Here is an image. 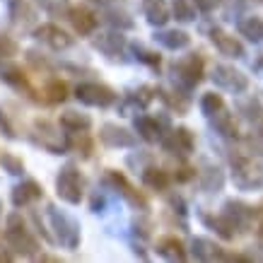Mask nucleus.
Here are the masks:
<instances>
[{"label":"nucleus","mask_w":263,"mask_h":263,"mask_svg":"<svg viewBox=\"0 0 263 263\" xmlns=\"http://www.w3.org/2000/svg\"><path fill=\"white\" fill-rule=\"evenodd\" d=\"M61 130H63L61 123L53 126V123L46 119H36L34 121L32 138L41 150L51 152V155H65V152L70 150V140H68V130H65V133H61Z\"/></svg>","instance_id":"obj_4"},{"label":"nucleus","mask_w":263,"mask_h":263,"mask_svg":"<svg viewBox=\"0 0 263 263\" xmlns=\"http://www.w3.org/2000/svg\"><path fill=\"white\" fill-rule=\"evenodd\" d=\"M222 183H224V176H222V172H220V169H208L205 172V181H203V189H205V191H220V189H222Z\"/></svg>","instance_id":"obj_38"},{"label":"nucleus","mask_w":263,"mask_h":263,"mask_svg":"<svg viewBox=\"0 0 263 263\" xmlns=\"http://www.w3.org/2000/svg\"><path fill=\"white\" fill-rule=\"evenodd\" d=\"M254 68H256V70H258V72H263V56H261V58H258V61H256V63H254Z\"/></svg>","instance_id":"obj_47"},{"label":"nucleus","mask_w":263,"mask_h":263,"mask_svg":"<svg viewBox=\"0 0 263 263\" xmlns=\"http://www.w3.org/2000/svg\"><path fill=\"white\" fill-rule=\"evenodd\" d=\"M162 147L169 152V155H179V157H189L196 147V138L186 126H176L169 128L164 138H162Z\"/></svg>","instance_id":"obj_8"},{"label":"nucleus","mask_w":263,"mask_h":263,"mask_svg":"<svg viewBox=\"0 0 263 263\" xmlns=\"http://www.w3.org/2000/svg\"><path fill=\"white\" fill-rule=\"evenodd\" d=\"M130 51H133L136 61L150 65V68H160V61H162L160 53H155V51H150V48H145L143 44H130Z\"/></svg>","instance_id":"obj_34"},{"label":"nucleus","mask_w":263,"mask_h":263,"mask_svg":"<svg viewBox=\"0 0 263 263\" xmlns=\"http://www.w3.org/2000/svg\"><path fill=\"white\" fill-rule=\"evenodd\" d=\"M193 176H196V169L193 167H189V164H183V167H179L176 169V174H174V179L179 183H186V181H191Z\"/></svg>","instance_id":"obj_43"},{"label":"nucleus","mask_w":263,"mask_h":263,"mask_svg":"<svg viewBox=\"0 0 263 263\" xmlns=\"http://www.w3.org/2000/svg\"><path fill=\"white\" fill-rule=\"evenodd\" d=\"M0 78L12 85L15 89H29V82H27V75L22 72V68H17V65H10L5 70H0Z\"/></svg>","instance_id":"obj_33"},{"label":"nucleus","mask_w":263,"mask_h":263,"mask_svg":"<svg viewBox=\"0 0 263 263\" xmlns=\"http://www.w3.org/2000/svg\"><path fill=\"white\" fill-rule=\"evenodd\" d=\"M232 179H234V186L241 191H256L263 186V172L254 164V160H249L244 155L232 157Z\"/></svg>","instance_id":"obj_6"},{"label":"nucleus","mask_w":263,"mask_h":263,"mask_svg":"<svg viewBox=\"0 0 263 263\" xmlns=\"http://www.w3.org/2000/svg\"><path fill=\"white\" fill-rule=\"evenodd\" d=\"M203 222L205 224H210V227H213V230L217 232V234H220V237H222V239H234V232H237V224L232 222L230 217L224 215H215V217H210V215H203Z\"/></svg>","instance_id":"obj_27"},{"label":"nucleus","mask_w":263,"mask_h":263,"mask_svg":"<svg viewBox=\"0 0 263 263\" xmlns=\"http://www.w3.org/2000/svg\"><path fill=\"white\" fill-rule=\"evenodd\" d=\"M104 22L109 24L111 29H121V32H126V29H133V27H136V22L128 17V12L116 10V8H109L106 12H104Z\"/></svg>","instance_id":"obj_29"},{"label":"nucleus","mask_w":263,"mask_h":263,"mask_svg":"<svg viewBox=\"0 0 263 263\" xmlns=\"http://www.w3.org/2000/svg\"><path fill=\"white\" fill-rule=\"evenodd\" d=\"M44 95H46V102L63 104L65 99H68V85H65L63 80L53 78V80H48V85L44 87Z\"/></svg>","instance_id":"obj_31"},{"label":"nucleus","mask_w":263,"mask_h":263,"mask_svg":"<svg viewBox=\"0 0 263 263\" xmlns=\"http://www.w3.org/2000/svg\"><path fill=\"white\" fill-rule=\"evenodd\" d=\"M213 82L224 92H232V95H241L249 87V78L241 70H237L234 65H215Z\"/></svg>","instance_id":"obj_9"},{"label":"nucleus","mask_w":263,"mask_h":263,"mask_svg":"<svg viewBox=\"0 0 263 263\" xmlns=\"http://www.w3.org/2000/svg\"><path fill=\"white\" fill-rule=\"evenodd\" d=\"M46 215L51 220V230L56 232V241L61 247L70 249V251H75V249L80 247V222L75 217L68 215L65 210H61L53 203L46 208Z\"/></svg>","instance_id":"obj_2"},{"label":"nucleus","mask_w":263,"mask_h":263,"mask_svg":"<svg viewBox=\"0 0 263 263\" xmlns=\"http://www.w3.org/2000/svg\"><path fill=\"white\" fill-rule=\"evenodd\" d=\"M32 36L36 41H41L44 46L53 48V51H65V48L72 46V36L65 32V29H61L58 24H53V22L39 24V27L32 32Z\"/></svg>","instance_id":"obj_10"},{"label":"nucleus","mask_w":263,"mask_h":263,"mask_svg":"<svg viewBox=\"0 0 263 263\" xmlns=\"http://www.w3.org/2000/svg\"><path fill=\"white\" fill-rule=\"evenodd\" d=\"M56 193L58 198L68 203V205H80L82 196H85V176L72 162L63 164L58 169L56 176Z\"/></svg>","instance_id":"obj_3"},{"label":"nucleus","mask_w":263,"mask_h":263,"mask_svg":"<svg viewBox=\"0 0 263 263\" xmlns=\"http://www.w3.org/2000/svg\"><path fill=\"white\" fill-rule=\"evenodd\" d=\"M210 123H213V128H215L222 138H237V121L227 111V106H222L217 114H213V116H210Z\"/></svg>","instance_id":"obj_24"},{"label":"nucleus","mask_w":263,"mask_h":263,"mask_svg":"<svg viewBox=\"0 0 263 263\" xmlns=\"http://www.w3.org/2000/svg\"><path fill=\"white\" fill-rule=\"evenodd\" d=\"M155 92H157V97L167 104L172 111L186 114V109H189V99H186V97H179V92H169V89H164V87H157Z\"/></svg>","instance_id":"obj_30"},{"label":"nucleus","mask_w":263,"mask_h":263,"mask_svg":"<svg viewBox=\"0 0 263 263\" xmlns=\"http://www.w3.org/2000/svg\"><path fill=\"white\" fill-rule=\"evenodd\" d=\"M133 126H136L138 136L143 138L145 143H162V138H164V130L162 128L169 126V121L164 119V116H147V114H140V116H136V121H133Z\"/></svg>","instance_id":"obj_12"},{"label":"nucleus","mask_w":263,"mask_h":263,"mask_svg":"<svg viewBox=\"0 0 263 263\" xmlns=\"http://www.w3.org/2000/svg\"><path fill=\"white\" fill-rule=\"evenodd\" d=\"M41 196H44V189L34 179H27V181L17 183L15 189H12V205L27 208V205H32V203H36Z\"/></svg>","instance_id":"obj_18"},{"label":"nucleus","mask_w":263,"mask_h":263,"mask_svg":"<svg viewBox=\"0 0 263 263\" xmlns=\"http://www.w3.org/2000/svg\"><path fill=\"white\" fill-rule=\"evenodd\" d=\"M5 241L17 256L34 258L39 254V241L29 232V227H27V222H24V217L20 213H10L8 220H5Z\"/></svg>","instance_id":"obj_1"},{"label":"nucleus","mask_w":263,"mask_h":263,"mask_svg":"<svg viewBox=\"0 0 263 263\" xmlns=\"http://www.w3.org/2000/svg\"><path fill=\"white\" fill-rule=\"evenodd\" d=\"M106 181L111 183L114 189L123 196V198L130 203L133 208H140V210H147V200H145V196L140 191H136L133 186H130V181H128L126 176L121 174V172H109L106 174Z\"/></svg>","instance_id":"obj_15"},{"label":"nucleus","mask_w":263,"mask_h":263,"mask_svg":"<svg viewBox=\"0 0 263 263\" xmlns=\"http://www.w3.org/2000/svg\"><path fill=\"white\" fill-rule=\"evenodd\" d=\"M99 140H102L106 147H114V150H119V147H136L138 145V138L128 130V128L119 126V123H104L99 128Z\"/></svg>","instance_id":"obj_11"},{"label":"nucleus","mask_w":263,"mask_h":263,"mask_svg":"<svg viewBox=\"0 0 263 263\" xmlns=\"http://www.w3.org/2000/svg\"><path fill=\"white\" fill-rule=\"evenodd\" d=\"M89 210H92L95 215H99V213L106 210V198H104V193H95V196H92V200H89Z\"/></svg>","instance_id":"obj_42"},{"label":"nucleus","mask_w":263,"mask_h":263,"mask_svg":"<svg viewBox=\"0 0 263 263\" xmlns=\"http://www.w3.org/2000/svg\"><path fill=\"white\" fill-rule=\"evenodd\" d=\"M172 75L176 85H181L183 89H193L203 80V61L198 53H189L172 65Z\"/></svg>","instance_id":"obj_7"},{"label":"nucleus","mask_w":263,"mask_h":263,"mask_svg":"<svg viewBox=\"0 0 263 263\" xmlns=\"http://www.w3.org/2000/svg\"><path fill=\"white\" fill-rule=\"evenodd\" d=\"M222 106H224V99H222V95H217V92H208V95H203V99H200V111L205 114L208 119H210L213 114L220 111Z\"/></svg>","instance_id":"obj_35"},{"label":"nucleus","mask_w":263,"mask_h":263,"mask_svg":"<svg viewBox=\"0 0 263 263\" xmlns=\"http://www.w3.org/2000/svg\"><path fill=\"white\" fill-rule=\"evenodd\" d=\"M169 181H172V176L160 167H145L143 169V183L152 191H167Z\"/></svg>","instance_id":"obj_26"},{"label":"nucleus","mask_w":263,"mask_h":263,"mask_svg":"<svg viewBox=\"0 0 263 263\" xmlns=\"http://www.w3.org/2000/svg\"><path fill=\"white\" fill-rule=\"evenodd\" d=\"M89 3H95V5H99V8H109V5L116 3V0H89Z\"/></svg>","instance_id":"obj_46"},{"label":"nucleus","mask_w":263,"mask_h":263,"mask_svg":"<svg viewBox=\"0 0 263 263\" xmlns=\"http://www.w3.org/2000/svg\"><path fill=\"white\" fill-rule=\"evenodd\" d=\"M0 136H5L8 140H17L15 126L10 123V116L5 114V109H3V106H0Z\"/></svg>","instance_id":"obj_40"},{"label":"nucleus","mask_w":263,"mask_h":263,"mask_svg":"<svg viewBox=\"0 0 263 263\" xmlns=\"http://www.w3.org/2000/svg\"><path fill=\"white\" fill-rule=\"evenodd\" d=\"M92 44H95L97 51H102L104 56H109V58H121L123 51L128 48V39L123 36L121 29H111V32L99 34V36H95Z\"/></svg>","instance_id":"obj_13"},{"label":"nucleus","mask_w":263,"mask_h":263,"mask_svg":"<svg viewBox=\"0 0 263 263\" xmlns=\"http://www.w3.org/2000/svg\"><path fill=\"white\" fill-rule=\"evenodd\" d=\"M58 123L63 126V130L68 133H82V130H89L92 128V119L87 114H80V111H63Z\"/></svg>","instance_id":"obj_23"},{"label":"nucleus","mask_w":263,"mask_h":263,"mask_svg":"<svg viewBox=\"0 0 263 263\" xmlns=\"http://www.w3.org/2000/svg\"><path fill=\"white\" fill-rule=\"evenodd\" d=\"M155 95H157V92H155V87L140 85L138 89H133V92H128V95L123 97V102H121V114H123V116H130V114L145 111V109L152 104Z\"/></svg>","instance_id":"obj_14"},{"label":"nucleus","mask_w":263,"mask_h":263,"mask_svg":"<svg viewBox=\"0 0 263 263\" xmlns=\"http://www.w3.org/2000/svg\"><path fill=\"white\" fill-rule=\"evenodd\" d=\"M222 210L224 215L237 224V230H247L249 224H254V208L241 203V200H227Z\"/></svg>","instance_id":"obj_19"},{"label":"nucleus","mask_w":263,"mask_h":263,"mask_svg":"<svg viewBox=\"0 0 263 263\" xmlns=\"http://www.w3.org/2000/svg\"><path fill=\"white\" fill-rule=\"evenodd\" d=\"M68 20H70L72 29L80 34V36H89V34H95L97 27H99V17H97L89 8H85V5L70 8V15H68Z\"/></svg>","instance_id":"obj_16"},{"label":"nucleus","mask_w":263,"mask_h":263,"mask_svg":"<svg viewBox=\"0 0 263 263\" xmlns=\"http://www.w3.org/2000/svg\"><path fill=\"white\" fill-rule=\"evenodd\" d=\"M193 5L200 10V12H213L222 5V0H193Z\"/></svg>","instance_id":"obj_44"},{"label":"nucleus","mask_w":263,"mask_h":263,"mask_svg":"<svg viewBox=\"0 0 263 263\" xmlns=\"http://www.w3.org/2000/svg\"><path fill=\"white\" fill-rule=\"evenodd\" d=\"M254 224L258 227V234H263V203L254 208Z\"/></svg>","instance_id":"obj_45"},{"label":"nucleus","mask_w":263,"mask_h":263,"mask_svg":"<svg viewBox=\"0 0 263 263\" xmlns=\"http://www.w3.org/2000/svg\"><path fill=\"white\" fill-rule=\"evenodd\" d=\"M210 41L215 44V48L222 53V56H227V58H244V46L239 44V39H237V36H232V34H227L224 29H220V27H215V29L210 32Z\"/></svg>","instance_id":"obj_17"},{"label":"nucleus","mask_w":263,"mask_h":263,"mask_svg":"<svg viewBox=\"0 0 263 263\" xmlns=\"http://www.w3.org/2000/svg\"><path fill=\"white\" fill-rule=\"evenodd\" d=\"M155 41L160 44V46L169 48V51H181L191 44V36L181 29H162V32L155 34Z\"/></svg>","instance_id":"obj_21"},{"label":"nucleus","mask_w":263,"mask_h":263,"mask_svg":"<svg viewBox=\"0 0 263 263\" xmlns=\"http://www.w3.org/2000/svg\"><path fill=\"white\" fill-rule=\"evenodd\" d=\"M143 15L152 27H164L172 20V12L164 0H143Z\"/></svg>","instance_id":"obj_20"},{"label":"nucleus","mask_w":263,"mask_h":263,"mask_svg":"<svg viewBox=\"0 0 263 263\" xmlns=\"http://www.w3.org/2000/svg\"><path fill=\"white\" fill-rule=\"evenodd\" d=\"M193 256L200 261H220V258H230V254H224L222 249L213 244L210 239H193Z\"/></svg>","instance_id":"obj_25"},{"label":"nucleus","mask_w":263,"mask_h":263,"mask_svg":"<svg viewBox=\"0 0 263 263\" xmlns=\"http://www.w3.org/2000/svg\"><path fill=\"white\" fill-rule=\"evenodd\" d=\"M0 217H3V203H0Z\"/></svg>","instance_id":"obj_48"},{"label":"nucleus","mask_w":263,"mask_h":263,"mask_svg":"<svg viewBox=\"0 0 263 263\" xmlns=\"http://www.w3.org/2000/svg\"><path fill=\"white\" fill-rule=\"evenodd\" d=\"M10 5V17L20 22V15H24V20L29 17V10H27V0H8Z\"/></svg>","instance_id":"obj_41"},{"label":"nucleus","mask_w":263,"mask_h":263,"mask_svg":"<svg viewBox=\"0 0 263 263\" xmlns=\"http://www.w3.org/2000/svg\"><path fill=\"white\" fill-rule=\"evenodd\" d=\"M75 99L85 106H97V109H109L116 104L119 95L104 82H80L75 87Z\"/></svg>","instance_id":"obj_5"},{"label":"nucleus","mask_w":263,"mask_h":263,"mask_svg":"<svg viewBox=\"0 0 263 263\" xmlns=\"http://www.w3.org/2000/svg\"><path fill=\"white\" fill-rule=\"evenodd\" d=\"M157 254L162 258H167V261H186V247H183L181 239H176V237H162L157 241Z\"/></svg>","instance_id":"obj_22"},{"label":"nucleus","mask_w":263,"mask_h":263,"mask_svg":"<svg viewBox=\"0 0 263 263\" xmlns=\"http://www.w3.org/2000/svg\"><path fill=\"white\" fill-rule=\"evenodd\" d=\"M39 5L48 17H68L70 15V3L68 0H36Z\"/></svg>","instance_id":"obj_32"},{"label":"nucleus","mask_w":263,"mask_h":263,"mask_svg":"<svg viewBox=\"0 0 263 263\" xmlns=\"http://www.w3.org/2000/svg\"><path fill=\"white\" fill-rule=\"evenodd\" d=\"M172 15L179 20V22H193L196 20V8L186 0H174V8H172Z\"/></svg>","instance_id":"obj_37"},{"label":"nucleus","mask_w":263,"mask_h":263,"mask_svg":"<svg viewBox=\"0 0 263 263\" xmlns=\"http://www.w3.org/2000/svg\"><path fill=\"white\" fill-rule=\"evenodd\" d=\"M239 34L241 36H247L249 41H254V44L263 41V20L261 17H256V15L239 20Z\"/></svg>","instance_id":"obj_28"},{"label":"nucleus","mask_w":263,"mask_h":263,"mask_svg":"<svg viewBox=\"0 0 263 263\" xmlns=\"http://www.w3.org/2000/svg\"><path fill=\"white\" fill-rule=\"evenodd\" d=\"M17 41L5 36V34H0V58H12L17 56Z\"/></svg>","instance_id":"obj_39"},{"label":"nucleus","mask_w":263,"mask_h":263,"mask_svg":"<svg viewBox=\"0 0 263 263\" xmlns=\"http://www.w3.org/2000/svg\"><path fill=\"white\" fill-rule=\"evenodd\" d=\"M0 167L5 169L8 174H12V176H22L24 162L20 160L17 155H12V152H3V155H0Z\"/></svg>","instance_id":"obj_36"}]
</instances>
